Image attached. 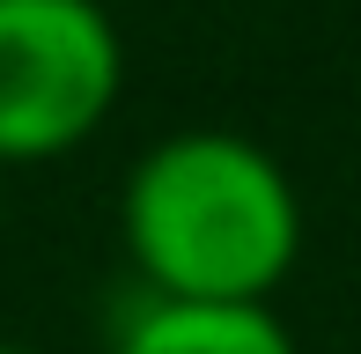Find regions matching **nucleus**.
<instances>
[{"mask_svg":"<svg viewBox=\"0 0 361 354\" xmlns=\"http://www.w3.org/2000/svg\"><path fill=\"white\" fill-rule=\"evenodd\" d=\"M118 244L140 288L177 303H273L302 259V200L281 155L228 126H185L126 170Z\"/></svg>","mask_w":361,"mask_h":354,"instance_id":"f257e3e1","label":"nucleus"},{"mask_svg":"<svg viewBox=\"0 0 361 354\" xmlns=\"http://www.w3.org/2000/svg\"><path fill=\"white\" fill-rule=\"evenodd\" d=\"M126 96V37L104 0H0V170L74 155Z\"/></svg>","mask_w":361,"mask_h":354,"instance_id":"f03ea898","label":"nucleus"},{"mask_svg":"<svg viewBox=\"0 0 361 354\" xmlns=\"http://www.w3.org/2000/svg\"><path fill=\"white\" fill-rule=\"evenodd\" d=\"M104 354H302L273 303H177L155 288H126V310H111Z\"/></svg>","mask_w":361,"mask_h":354,"instance_id":"7ed1b4c3","label":"nucleus"},{"mask_svg":"<svg viewBox=\"0 0 361 354\" xmlns=\"http://www.w3.org/2000/svg\"><path fill=\"white\" fill-rule=\"evenodd\" d=\"M0 354H44V347H30V340H0Z\"/></svg>","mask_w":361,"mask_h":354,"instance_id":"20e7f679","label":"nucleus"}]
</instances>
